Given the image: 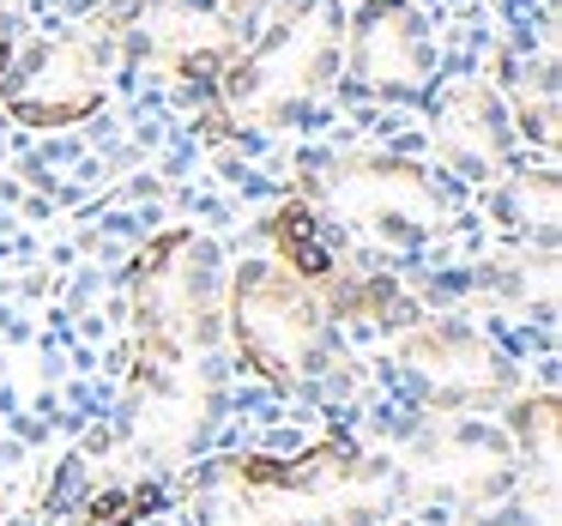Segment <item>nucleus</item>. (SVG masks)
Wrapping results in <instances>:
<instances>
[{
	"instance_id": "f257e3e1",
	"label": "nucleus",
	"mask_w": 562,
	"mask_h": 526,
	"mask_svg": "<svg viewBox=\"0 0 562 526\" xmlns=\"http://www.w3.org/2000/svg\"><path fill=\"white\" fill-rule=\"evenodd\" d=\"M333 67H339V25H333V13H321L315 0H296L291 13L267 31V43L248 61L231 67V103L236 115L279 122V115H291L303 98H315L327 86Z\"/></svg>"
},
{
	"instance_id": "f03ea898",
	"label": "nucleus",
	"mask_w": 562,
	"mask_h": 526,
	"mask_svg": "<svg viewBox=\"0 0 562 526\" xmlns=\"http://www.w3.org/2000/svg\"><path fill=\"white\" fill-rule=\"evenodd\" d=\"M0 103L25 127L86 122L103 103V43L98 37H55V43L25 49V61L0 86Z\"/></svg>"
},
{
	"instance_id": "7ed1b4c3",
	"label": "nucleus",
	"mask_w": 562,
	"mask_h": 526,
	"mask_svg": "<svg viewBox=\"0 0 562 526\" xmlns=\"http://www.w3.org/2000/svg\"><path fill=\"white\" fill-rule=\"evenodd\" d=\"M429 37L405 0H369L351 25V79L381 98H417L429 86Z\"/></svg>"
},
{
	"instance_id": "20e7f679",
	"label": "nucleus",
	"mask_w": 562,
	"mask_h": 526,
	"mask_svg": "<svg viewBox=\"0 0 562 526\" xmlns=\"http://www.w3.org/2000/svg\"><path fill=\"white\" fill-rule=\"evenodd\" d=\"M243 31H231L224 19L200 13L188 0H164L139 19V55H146L158 74H176V79H206L218 74L224 61L236 55Z\"/></svg>"
},
{
	"instance_id": "39448f33",
	"label": "nucleus",
	"mask_w": 562,
	"mask_h": 526,
	"mask_svg": "<svg viewBox=\"0 0 562 526\" xmlns=\"http://www.w3.org/2000/svg\"><path fill=\"white\" fill-rule=\"evenodd\" d=\"M272 236H279V248L291 255V267L303 272V279H327V272H333V255L321 248L315 212H308V206H284L279 219H272Z\"/></svg>"
},
{
	"instance_id": "423d86ee",
	"label": "nucleus",
	"mask_w": 562,
	"mask_h": 526,
	"mask_svg": "<svg viewBox=\"0 0 562 526\" xmlns=\"http://www.w3.org/2000/svg\"><path fill=\"white\" fill-rule=\"evenodd\" d=\"M260 7H267V0H218V19H224L231 31H248V25L260 19Z\"/></svg>"
},
{
	"instance_id": "0eeeda50",
	"label": "nucleus",
	"mask_w": 562,
	"mask_h": 526,
	"mask_svg": "<svg viewBox=\"0 0 562 526\" xmlns=\"http://www.w3.org/2000/svg\"><path fill=\"white\" fill-rule=\"evenodd\" d=\"M0 74H7V13H0Z\"/></svg>"
}]
</instances>
